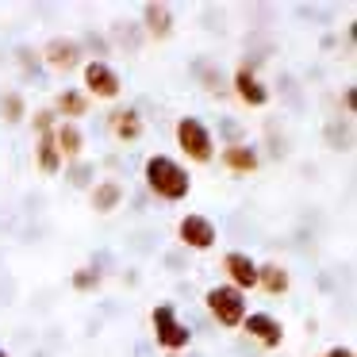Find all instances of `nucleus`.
Wrapping results in <instances>:
<instances>
[{
  "mask_svg": "<svg viewBox=\"0 0 357 357\" xmlns=\"http://www.w3.org/2000/svg\"><path fill=\"white\" fill-rule=\"evenodd\" d=\"M181 238L192 250H208V246H215V227L204 215H185L181 219Z\"/></svg>",
  "mask_w": 357,
  "mask_h": 357,
  "instance_id": "obj_6",
  "label": "nucleus"
},
{
  "mask_svg": "<svg viewBox=\"0 0 357 357\" xmlns=\"http://www.w3.org/2000/svg\"><path fill=\"white\" fill-rule=\"evenodd\" d=\"M77 288H89V284H96V273H77V280H73Z\"/></svg>",
  "mask_w": 357,
  "mask_h": 357,
  "instance_id": "obj_20",
  "label": "nucleus"
},
{
  "mask_svg": "<svg viewBox=\"0 0 357 357\" xmlns=\"http://www.w3.org/2000/svg\"><path fill=\"white\" fill-rule=\"evenodd\" d=\"M154 334H158V342H162L165 349H181V346H188V326H181V323H177L173 307H158V311H154Z\"/></svg>",
  "mask_w": 357,
  "mask_h": 357,
  "instance_id": "obj_4",
  "label": "nucleus"
},
{
  "mask_svg": "<svg viewBox=\"0 0 357 357\" xmlns=\"http://www.w3.org/2000/svg\"><path fill=\"white\" fill-rule=\"evenodd\" d=\"M77 54H81V50H77V43H73V39H54L47 47V62L54 66V70H70V66L77 62Z\"/></svg>",
  "mask_w": 357,
  "mask_h": 357,
  "instance_id": "obj_9",
  "label": "nucleus"
},
{
  "mask_svg": "<svg viewBox=\"0 0 357 357\" xmlns=\"http://www.w3.org/2000/svg\"><path fill=\"white\" fill-rule=\"evenodd\" d=\"M73 181H77V185H85V181H89V169H85V165H77V169H73Z\"/></svg>",
  "mask_w": 357,
  "mask_h": 357,
  "instance_id": "obj_21",
  "label": "nucleus"
},
{
  "mask_svg": "<svg viewBox=\"0 0 357 357\" xmlns=\"http://www.w3.org/2000/svg\"><path fill=\"white\" fill-rule=\"evenodd\" d=\"M234 89H238V96H242L246 104H254V108H261V104L269 100V93H265V89L257 85V81H254V73H250L246 66H242V70H238V77H234Z\"/></svg>",
  "mask_w": 357,
  "mask_h": 357,
  "instance_id": "obj_10",
  "label": "nucleus"
},
{
  "mask_svg": "<svg viewBox=\"0 0 357 357\" xmlns=\"http://www.w3.org/2000/svg\"><path fill=\"white\" fill-rule=\"evenodd\" d=\"M326 357H354V349H331Z\"/></svg>",
  "mask_w": 357,
  "mask_h": 357,
  "instance_id": "obj_22",
  "label": "nucleus"
},
{
  "mask_svg": "<svg viewBox=\"0 0 357 357\" xmlns=\"http://www.w3.org/2000/svg\"><path fill=\"white\" fill-rule=\"evenodd\" d=\"M177 142L192 162H211V135L200 119H181L177 123Z\"/></svg>",
  "mask_w": 357,
  "mask_h": 357,
  "instance_id": "obj_3",
  "label": "nucleus"
},
{
  "mask_svg": "<svg viewBox=\"0 0 357 357\" xmlns=\"http://www.w3.org/2000/svg\"><path fill=\"white\" fill-rule=\"evenodd\" d=\"M142 16H146V27L158 35V39H162V35H169V8H165V4H146V12H142Z\"/></svg>",
  "mask_w": 357,
  "mask_h": 357,
  "instance_id": "obj_15",
  "label": "nucleus"
},
{
  "mask_svg": "<svg viewBox=\"0 0 357 357\" xmlns=\"http://www.w3.org/2000/svg\"><path fill=\"white\" fill-rule=\"evenodd\" d=\"M85 89L93 96H100V100H116L119 96V77L104 62H89L85 66Z\"/></svg>",
  "mask_w": 357,
  "mask_h": 357,
  "instance_id": "obj_5",
  "label": "nucleus"
},
{
  "mask_svg": "<svg viewBox=\"0 0 357 357\" xmlns=\"http://www.w3.org/2000/svg\"><path fill=\"white\" fill-rule=\"evenodd\" d=\"M4 108H8V112H4L8 119H20V116H24V112H20V108H24V104H20V96H8V100H4Z\"/></svg>",
  "mask_w": 357,
  "mask_h": 357,
  "instance_id": "obj_19",
  "label": "nucleus"
},
{
  "mask_svg": "<svg viewBox=\"0 0 357 357\" xmlns=\"http://www.w3.org/2000/svg\"><path fill=\"white\" fill-rule=\"evenodd\" d=\"M58 108H62L66 116H85V112H89V100H85L81 93H62V96H58Z\"/></svg>",
  "mask_w": 357,
  "mask_h": 357,
  "instance_id": "obj_18",
  "label": "nucleus"
},
{
  "mask_svg": "<svg viewBox=\"0 0 357 357\" xmlns=\"http://www.w3.org/2000/svg\"><path fill=\"white\" fill-rule=\"evenodd\" d=\"M112 127H116V135L123 142H135L142 135V123H139V112H119L116 119H112Z\"/></svg>",
  "mask_w": 357,
  "mask_h": 357,
  "instance_id": "obj_12",
  "label": "nucleus"
},
{
  "mask_svg": "<svg viewBox=\"0 0 357 357\" xmlns=\"http://www.w3.org/2000/svg\"><path fill=\"white\" fill-rule=\"evenodd\" d=\"M223 162L231 165L234 173H254L257 169V158H254V150H242V146H231L223 154Z\"/></svg>",
  "mask_w": 357,
  "mask_h": 357,
  "instance_id": "obj_14",
  "label": "nucleus"
},
{
  "mask_svg": "<svg viewBox=\"0 0 357 357\" xmlns=\"http://www.w3.org/2000/svg\"><path fill=\"white\" fill-rule=\"evenodd\" d=\"M0 357H8V354H4V349H0Z\"/></svg>",
  "mask_w": 357,
  "mask_h": 357,
  "instance_id": "obj_23",
  "label": "nucleus"
},
{
  "mask_svg": "<svg viewBox=\"0 0 357 357\" xmlns=\"http://www.w3.org/2000/svg\"><path fill=\"white\" fill-rule=\"evenodd\" d=\"M208 307H211V315H215L223 326H238L242 311H246V300H242L238 288L223 284V288H211L208 292Z\"/></svg>",
  "mask_w": 357,
  "mask_h": 357,
  "instance_id": "obj_2",
  "label": "nucleus"
},
{
  "mask_svg": "<svg viewBox=\"0 0 357 357\" xmlns=\"http://www.w3.org/2000/svg\"><path fill=\"white\" fill-rule=\"evenodd\" d=\"M227 273H231V280H234L231 288H238V292H246V288L257 284V265L250 261L246 254H227Z\"/></svg>",
  "mask_w": 357,
  "mask_h": 357,
  "instance_id": "obj_7",
  "label": "nucleus"
},
{
  "mask_svg": "<svg viewBox=\"0 0 357 357\" xmlns=\"http://www.w3.org/2000/svg\"><path fill=\"white\" fill-rule=\"evenodd\" d=\"M119 200H123V188H119L116 181H104V185L93 192V204H96V211H112Z\"/></svg>",
  "mask_w": 357,
  "mask_h": 357,
  "instance_id": "obj_13",
  "label": "nucleus"
},
{
  "mask_svg": "<svg viewBox=\"0 0 357 357\" xmlns=\"http://www.w3.org/2000/svg\"><path fill=\"white\" fill-rule=\"evenodd\" d=\"M146 185L165 200H181L188 192V173L173 158H150L146 162Z\"/></svg>",
  "mask_w": 357,
  "mask_h": 357,
  "instance_id": "obj_1",
  "label": "nucleus"
},
{
  "mask_svg": "<svg viewBox=\"0 0 357 357\" xmlns=\"http://www.w3.org/2000/svg\"><path fill=\"white\" fill-rule=\"evenodd\" d=\"M54 146H58V154H81V131L77 127H62V131L54 135Z\"/></svg>",
  "mask_w": 357,
  "mask_h": 357,
  "instance_id": "obj_17",
  "label": "nucleus"
},
{
  "mask_svg": "<svg viewBox=\"0 0 357 357\" xmlns=\"http://www.w3.org/2000/svg\"><path fill=\"white\" fill-rule=\"evenodd\" d=\"M39 165L47 173H58V165H62V154H58V146H54V135H43L39 139Z\"/></svg>",
  "mask_w": 357,
  "mask_h": 357,
  "instance_id": "obj_16",
  "label": "nucleus"
},
{
  "mask_svg": "<svg viewBox=\"0 0 357 357\" xmlns=\"http://www.w3.org/2000/svg\"><path fill=\"white\" fill-rule=\"evenodd\" d=\"M246 334H254L257 342H265V346H280V323L269 315H246Z\"/></svg>",
  "mask_w": 357,
  "mask_h": 357,
  "instance_id": "obj_8",
  "label": "nucleus"
},
{
  "mask_svg": "<svg viewBox=\"0 0 357 357\" xmlns=\"http://www.w3.org/2000/svg\"><path fill=\"white\" fill-rule=\"evenodd\" d=\"M257 280H261L265 292H273V296L288 292V273L280 269V265H261V269H257Z\"/></svg>",
  "mask_w": 357,
  "mask_h": 357,
  "instance_id": "obj_11",
  "label": "nucleus"
}]
</instances>
